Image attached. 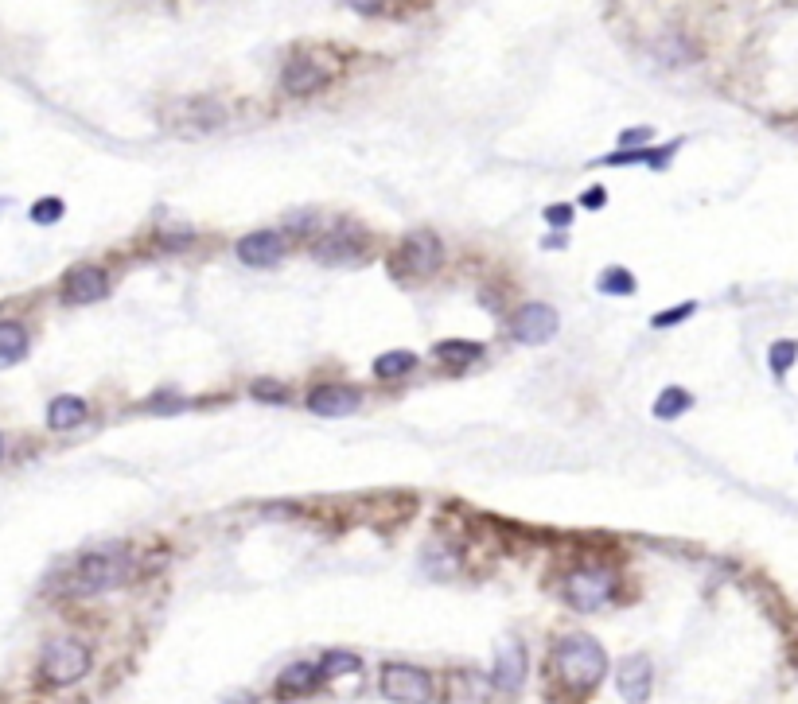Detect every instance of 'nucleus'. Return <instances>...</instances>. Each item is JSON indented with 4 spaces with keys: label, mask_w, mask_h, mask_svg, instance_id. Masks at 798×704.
Wrapping results in <instances>:
<instances>
[{
    "label": "nucleus",
    "mask_w": 798,
    "mask_h": 704,
    "mask_svg": "<svg viewBox=\"0 0 798 704\" xmlns=\"http://www.w3.org/2000/svg\"><path fill=\"white\" fill-rule=\"evenodd\" d=\"M90 673V650L74 638H55L47 650H43V662H39V677L47 685H74Z\"/></svg>",
    "instance_id": "obj_2"
},
{
    "label": "nucleus",
    "mask_w": 798,
    "mask_h": 704,
    "mask_svg": "<svg viewBox=\"0 0 798 704\" xmlns=\"http://www.w3.org/2000/svg\"><path fill=\"white\" fill-rule=\"evenodd\" d=\"M693 316V304H678L674 312H666V316H654V327H670V323H678V319H690Z\"/></svg>",
    "instance_id": "obj_27"
},
{
    "label": "nucleus",
    "mask_w": 798,
    "mask_h": 704,
    "mask_svg": "<svg viewBox=\"0 0 798 704\" xmlns=\"http://www.w3.org/2000/svg\"><path fill=\"white\" fill-rule=\"evenodd\" d=\"M86 421V401L82 397H55L51 401V409H47V424L55 428V432H63V428H74V424Z\"/></svg>",
    "instance_id": "obj_17"
},
{
    "label": "nucleus",
    "mask_w": 798,
    "mask_h": 704,
    "mask_svg": "<svg viewBox=\"0 0 798 704\" xmlns=\"http://www.w3.org/2000/svg\"><path fill=\"white\" fill-rule=\"evenodd\" d=\"M324 673L320 666H312V662H292L281 677H277V693L281 697H296V693H308V689H316V681H320Z\"/></svg>",
    "instance_id": "obj_16"
},
{
    "label": "nucleus",
    "mask_w": 798,
    "mask_h": 704,
    "mask_svg": "<svg viewBox=\"0 0 798 704\" xmlns=\"http://www.w3.org/2000/svg\"><path fill=\"white\" fill-rule=\"evenodd\" d=\"M491 681L503 689V693H514L522 681H526V650L518 642H507L499 654H495V673Z\"/></svg>",
    "instance_id": "obj_15"
},
{
    "label": "nucleus",
    "mask_w": 798,
    "mask_h": 704,
    "mask_svg": "<svg viewBox=\"0 0 798 704\" xmlns=\"http://www.w3.org/2000/svg\"><path fill=\"white\" fill-rule=\"evenodd\" d=\"M413 366H417V354L386 351V354H378V362H374V374H378L382 382H394V378H405Z\"/></svg>",
    "instance_id": "obj_18"
},
{
    "label": "nucleus",
    "mask_w": 798,
    "mask_h": 704,
    "mask_svg": "<svg viewBox=\"0 0 798 704\" xmlns=\"http://www.w3.org/2000/svg\"><path fill=\"white\" fill-rule=\"evenodd\" d=\"M0 452H4V440H0Z\"/></svg>",
    "instance_id": "obj_31"
},
{
    "label": "nucleus",
    "mask_w": 798,
    "mask_h": 704,
    "mask_svg": "<svg viewBox=\"0 0 798 704\" xmlns=\"http://www.w3.org/2000/svg\"><path fill=\"white\" fill-rule=\"evenodd\" d=\"M612 588H616L612 572H604V568H581V572H573L565 580V599L577 611H596V607H604L612 599Z\"/></svg>",
    "instance_id": "obj_5"
},
{
    "label": "nucleus",
    "mask_w": 798,
    "mask_h": 704,
    "mask_svg": "<svg viewBox=\"0 0 798 704\" xmlns=\"http://www.w3.org/2000/svg\"><path fill=\"white\" fill-rule=\"evenodd\" d=\"M59 218H63V199H39L32 207V222H39V226H51Z\"/></svg>",
    "instance_id": "obj_25"
},
{
    "label": "nucleus",
    "mask_w": 798,
    "mask_h": 704,
    "mask_svg": "<svg viewBox=\"0 0 798 704\" xmlns=\"http://www.w3.org/2000/svg\"><path fill=\"white\" fill-rule=\"evenodd\" d=\"M510 335H514L518 343L542 347V343H549V339L557 335V312L545 308V304H526V308L514 316V323H510Z\"/></svg>",
    "instance_id": "obj_6"
},
{
    "label": "nucleus",
    "mask_w": 798,
    "mask_h": 704,
    "mask_svg": "<svg viewBox=\"0 0 798 704\" xmlns=\"http://www.w3.org/2000/svg\"><path fill=\"white\" fill-rule=\"evenodd\" d=\"M382 693L398 704H429L433 701V677L417 666H386L382 669Z\"/></svg>",
    "instance_id": "obj_4"
},
{
    "label": "nucleus",
    "mask_w": 798,
    "mask_h": 704,
    "mask_svg": "<svg viewBox=\"0 0 798 704\" xmlns=\"http://www.w3.org/2000/svg\"><path fill=\"white\" fill-rule=\"evenodd\" d=\"M651 685H654V666L647 654H631V658H623L619 662V673H616V689L619 697L627 704H643L651 697Z\"/></svg>",
    "instance_id": "obj_7"
},
{
    "label": "nucleus",
    "mask_w": 798,
    "mask_h": 704,
    "mask_svg": "<svg viewBox=\"0 0 798 704\" xmlns=\"http://www.w3.org/2000/svg\"><path fill=\"white\" fill-rule=\"evenodd\" d=\"M366 253V238L363 230H355V226H343V230H335V234H327L320 238V246H316V257L327 261V265H347V261H359Z\"/></svg>",
    "instance_id": "obj_10"
},
{
    "label": "nucleus",
    "mask_w": 798,
    "mask_h": 704,
    "mask_svg": "<svg viewBox=\"0 0 798 704\" xmlns=\"http://www.w3.org/2000/svg\"><path fill=\"white\" fill-rule=\"evenodd\" d=\"M363 662L355 658V654H327L324 662H320V673L324 677H339V673H359Z\"/></svg>",
    "instance_id": "obj_24"
},
{
    "label": "nucleus",
    "mask_w": 798,
    "mask_h": 704,
    "mask_svg": "<svg viewBox=\"0 0 798 704\" xmlns=\"http://www.w3.org/2000/svg\"><path fill=\"white\" fill-rule=\"evenodd\" d=\"M125 576V561L113 557V553H90L86 561L78 564V588L82 592H106V588H117Z\"/></svg>",
    "instance_id": "obj_8"
},
{
    "label": "nucleus",
    "mask_w": 798,
    "mask_h": 704,
    "mask_svg": "<svg viewBox=\"0 0 798 704\" xmlns=\"http://www.w3.org/2000/svg\"><path fill=\"white\" fill-rule=\"evenodd\" d=\"M238 257H242L246 265H254V269H269V265H277V261L285 257V238L273 234V230L246 234V238L238 242Z\"/></svg>",
    "instance_id": "obj_12"
},
{
    "label": "nucleus",
    "mask_w": 798,
    "mask_h": 704,
    "mask_svg": "<svg viewBox=\"0 0 798 704\" xmlns=\"http://www.w3.org/2000/svg\"><path fill=\"white\" fill-rule=\"evenodd\" d=\"M168 121L176 129H187V133H207V129L222 125V106H215L211 98H187V102L176 106V113Z\"/></svg>",
    "instance_id": "obj_11"
},
{
    "label": "nucleus",
    "mask_w": 798,
    "mask_h": 704,
    "mask_svg": "<svg viewBox=\"0 0 798 704\" xmlns=\"http://www.w3.org/2000/svg\"><path fill=\"white\" fill-rule=\"evenodd\" d=\"M440 261H444V249L436 242V234H429V230H413V234L401 242L398 257L390 261V269H394V277L425 281V277H433L436 269H440Z\"/></svg>",
    "instance_id": "obj_3"
},
{
    "label": "nucleus",
    "mask_w": 798,
    "mask_h": 704,
    "mask_svg": "<svg viewBox=\"0 0 798 704\" xmlns=\"http://www.w3.org/2000/svg\"><path fill=\"white\" fill-rule=\"evenodd\" d=\"M584 207H604V191H584Z\"/></svg>",
    "instance_id": "obj_30"
},
{
    "label": "nucleus",
    "mask_w": 798,
    "mask_h": 704,
    "mask_svg": "<svg viewBox=\"0 0 798 704\" xmlns=\"http://www.w3.org/2000/svg\"><path fill=\"white\" fill-rule=\"evenodd\" d=\"M28 351V335L20 323H0V362H16Z\"/></svg>",
    "instance_id": "obj_20"
},
{
    "label": "nucleus",
    "mask_w": 798,
    "mask_h": 704,
    "mask_svg": "<svg viewBox=\"0 0 798 704\" xmlns=\"http://www.w3.org/2000/svg\"><path fill=\"white\" fill-rule=\"evenodd\" d=\"M647 137H651V129H631V133H623L619 141H623V144H639V141H647Z\"/></svg>",
    "instance_id": "obj_29"
},
{
    "label": "nucleus",
    "mask_w": 798,
    "mask_h": 704,
    "mask_svg": "<svg viewBox=\"0 0 798 704\" xmlns=\"http://www.w3.org/2000/svg\"><path fill=\"white\" fill-rule=\"evenodd\" d=\"M254 397L269 401V405H281V401H285V386H277V382H269V378H257V382H254Z\"/></svg>",
    "instance_id": "obj_26"
},
{
    "label": "nucleus",
    "mask_w": 798,
    "mask_h": 704,
    "mask_svg": "<svg viewBox=\"0 0 798 704\" xmlns=\"http://www.w3.org/2000/svg\"><path fill=\"white\" fill-rule=\"evenodd\" d=\"M690 405H693V397L686 389H662V397L654 401V417H658V421H674V417L686 413Z\"/></svg>",
    "instance_id": "obj_19"
},
{
    "label": "nucleus",
    "mask_w": 798,
    "mask_h": 704,
    "mask_svg": "<svg viewBox=\"0 0 798 704\" xmlns=\"http://www.w3.org/2000/svg\"><path fill=\"white\" fill-rule=\"evenodd\" d=\"M479 354H483V347H475V343H460V339H448V343H440V347H436V358H440V362H448V366H460V370H464L468 362H475Z\"/></svg>",
    "instance_id": "obj_21"
},
{
    "label": "nucleus",
    "mask_w": 798,
    "mask_h": 704,
    "mask_svg": "<svg viewBox=\"0 0 798 704\" xmlns=\"http://www.w3.org/2000/svg\"><path fill=\"white\" fill-rule=\"evenodd\" d=\"M109 292V281L102 269H90V265H82V269H74L67 284H63V300L67 304H94V300H102Z\"/></svg>",
    "instance_id": "obj_13"
},
{
    "label": "nucleus",
    "mask_w": 798,
    "mask_h": 704,
    "mask_svg": "<svg viewBox=\"0 0 798 704\" xmlns=\"http://www.w3.org/2000/svg\"><path fill=\"white\" fill-rule=\"evenodd\" d=\"M308 409L320 417H351L359 409V393L347 386H320L308 397Z\"/></svg>",
    "instance_id": "obj_14"
},
{
    "label": "nucleus",
    "mask_w": 798,
    "mask_h": 704,
    "mask_svg": "<svg viewBox=\"0 0 798 704\" xmlns=\"http://www.w3.org/2000/svg\"><path fill=\"white\" fill-rule=\"evenodd\" d=\"M600 292H608V296H631V292H635V281H631L627 269H608V273L600 277Z\"/></svg>",
    "instance_id": "obj_22"
},
{
    "label": "nucleus",
    "mask_w": 798,
    "mask_h": 704,
    "mask_svg": "<svg viewBox=\"0 0 798 704\" xmlns=\"http://www.w3.org/2000/svg\"><path fill=\"white\" fill-rule=\"evenodd\" d=\"M545 222H549V226H569V222H573V211H569V207H549V211H545Z\"/></svg>",
    "instance_id": "obj_28"
},
{
    "label": "nucleus",
    "mask_w": 798,
    "mask_h": 704,
    "mask_svg": "<svg viewBox=\"0 0 798 704\" xmlns=\"http://www.w3.org/2000/svg\"><path fill=\"white\" fill-rule=\"evenodd\" d=\"M331 78H335V71L324 67L320 59H308V55L292 59L289 67H285V74H281V82H285L289 94H316V90H324Z\"/></svg>",
    "instance_id": "obj_9"
},
{
    "label": "nucleus",
    "mask_w": 798,
    "mask_h": 704,
    "mask_svg": "<svg viewBox=\"0 0 798 704\" xmlns=\"http://www.w3.org/2000/svg\"><path fill=\"white\" fill-rule=\"evenodd\" d=\"M553 673L561 677L565 689L588 693V689H596V681H604V673H608V654H604L600 642L588 638V634H565V638H557V646H553Z\"/></svg>",
    "instance_id": "obj_1"
},
{
    "label": "nucleus",
    "mask_w": 798,
    "mask_h": 704,
    "mask_svg": "<svg viewBox=\"0 0 798 704\" xmlns=\"http://www.w3.org/2000/svg\"><path fill=\"white\" fill-rule=\"evenodd\" d=\"M767 358H771V370H775V374L783 378V374H787V370L795 366L798 343H791V339H783V343H775V347H771V354H767Z\"/></svg>",
    "instance_id": "obj_23"
}]
</instances>
